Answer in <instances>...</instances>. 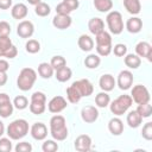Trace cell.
<instances>
[{"label":"cell","mask_w":152,"mask_h":152,"mask_svg":"<svg viewBox=\"0 0 152 152\" xmlns=\"http://www.w3.org/2000/svg\"><path fill=\"white\" fill-rule=\"evenodd\" d=\"M0 57H4V51H2L1 48H0Z\"/></svg>","instance_id":"58"},{"label":"cell","mask_w":152,"mask_h":152,"mask_svg":"<svg viewBox=\"0 0 152 152\" xmlns=\"http://www.w3.org/2000/svg\"><path fill=\"white\" fill-rule=\"evenodd\" d=\"M131 97L137 104L146 103V102H150V100H151V95H150L148 89L142 84H137L132 88Z\"/></svg>","instance_id":"5"},{"label":"cell","mask_w":152,"mask_h":152,"mask_svg":"<svg viewBox=\"0 0 152 152\" xmlns=\"http://www.w3.org/2000/svg\"><path fill=\"white\" fill-rule=\"evenodd\" d=\"M46 109V102L40 101H31L30 102V112L34 115H40Z\"/></svg>","instance_id":"32"},{"label":"cell","mask_w":152,"mask_h":152,"mask_svg":"<svg viewBox=\"0 0 152 152\" xmlns=\"http://www.w3.org/2000/svg\"><path fill=\"white\" fill-rule=\"evenodd\" d=\"M10 69V64L6 59H1L0 58V71L1 72H7V70Z\"/></svg>","instance_id":"52"},{"label":"cell","mask_w":152,"mask_h":152,"mask_svg":"<svg viewBox=\"0 0 152 152\" xmlns=\"http://www.w3.org/2000/svg\"><path fill=\"white\" fill-rule=\"evenodd\" d=\"M17 55H18V50H17V48L12 44V45H11V46L5 51L4 57H6V58H8V59H12V58L17 57Z\"/></svg>","instance_id":"49"},{"label":"cell","mask_w":152,"mask_h":152,"mask_svg":"<svg viewBox=\"0 0 152 152\" xmlns=\"http://www.w3.org/2000/svg\"><path fill=\"white\" fill-rule=\"evenodd\" d=\"M106 21L109 28V32L113 34H120L124 31V19L120 12L118 11H109Z\"/></svg>","instance_id":"4"},{"label":"cell","mask_w":152,"mask_h":152,"mask_svg":"<svg viewBox=\"0 0 152 152\" xmlns=\"http://www.w3.org/2000/svg\"><path fill=\"white\" fill-rule=\"evenodd\" d=\"M34 33V26L30 20H21L17 26V34L20 38H31Z\"/></svg>","instance_id":"7"},{"label":"cell","mask_w":152,"mask_h":152,"mask_svg":"<svg viewBox=\"0 0 152 152\" xmlns=\"http://www.w3.org/2000/svg\"><path fill=\"white\" fill-rule=\"evenodd\" d=\"M96 45H110L112 44V36L107 31H101L100 33L95 34Z\"/></svg>","instance_id":"28"},{"label":"cell","mask_w":152,"mask_h":152,"mask_svg":"<svg viewBox=\"0 0 152 152\" xmlns=\"http://www.w3.org/2000/svg\"><path fill=\"white\" fill-rule=\"evenodd\" d=\"M141 137L145 139V140H152V122H146L144 126H142V129H141Z\"/></svg>","instance_id":"41"},{"label":"cell","mask_w":152,"mask_h":152,"mask_svg":"<svg viewBox=\"0 0 152 152\" xmlns=\"http://www.w3.org/2000/svg\"><path fill=\"white\" fill-rule=\"evenodd\" d=\"M109 102H110V97L107 94V91H101V93L96 94L95 103L99 108H106L107 106H109Z\"/></svg>","instance_id":"31"},{"label":"cell","mask_w":152,"mask_h":152,"mask_svg":"<svg viewBox=\"0 0 152 152\" xmlns=\"http://www.w3.org/2000/svg\"><path fill=\"white\" fill-rule=\"evenodd\" d=\"M72 24V19L70 17V14H56L52 19V25L58 28V30H65L68 27H70Z\"/></svg>","instance_id":"14"},{"label":"cell","mask_w":152,"mask_h":152,"mask_svg":"<svg viewBox=\"0 0 152 152\" xmlns=\"http://www.w3.org/2000/svg\"><path fill=\"white\" fill-rule=\"evenodd\" d=\"M36 80H37V72L32 68L28 66L20 70L19 76L17 78V87L23 91H27L33 87Z\"/></svg>","instance_id":"2"},{"label":"cell","mask_w":152,"mask_h":152,"mask_svg":"<svg viewBox=\"0 0 152 152\" xmlns=\"http://www.w3.org/2000/svg\"><path fill=\"white\" fill-rule=\"evenodd\" d=\"M12 45V40L10 38V36H0V48L2 49L4 51V55H5V51Z\"/></svg>","instance_id":"46"},{"label":"cell","mask_w":152,"mask_h":152,"mask_svg":"<svg viewBox=\"0 0 152 152\" xmlns=\"http://www.w3.org/2000/svg\"><path fill=\"white\" fill-rule=\"evenodd\" d=\"M51 12V8L50 6L46 4V2H39L34 6V13L38 15V17H48Z\"/></svg>","instance_id":"34"},{"label":"cell","mask_w":152,"mask_h":152,"mask_svg":"<svg viewBox=\"0 0 152 152\" xmlns=\"http://www.w3.org/2000/svg\"><path fill=\"white\" fill-rule=\"evenodd\" d=\"M28 122L25 119H17L13 120L6 128V134L11 140H19L23 139L28 133Z\"/></svg>","instance_id":"1"},{"label":"cell","mask_w":152,"mask_h":152,"mask_svg":"<svg viewBox=\"0 0 152 152\" xmlns=\"http://www.w3.org/2000/svg\"><path fill=\"white\" fill-rule=\"evenodd\" d=\"M31 101H40V102H46V95L43 91H34L31 95Z\"/></svg>","instance_id":"50"},{"label":"cell","mask_w":152,"mask_h":152,"mask_svg":"<svg viewBox=\"0 0 152 152\" xmlns=\"http://www.w3.org/2000/svg\"><path fill=\"white\" fill-rule=\"evenodd\" d=\"M128 126L131 128H138L141 122H142V118L141 115L137 112V110H131L128 114H127V119H126Z\"/></svg>","instance_id":"24"},{"label":"cell","mask_w":152,"mask_h":152,"mask_svg":"<svg viewBox=\"0 0 152 152\" xmlns=\"http://www.w3.org/2000/svg\"><path fill=\"white\" fill-rule=\"evenodd\" d=\"M100 64H101V58L99 55H95V53L88 55L84 59V65L88 69H96Z\"/></svg>","instance_id":"29"},{"label":"cell","mask_w":152,"mask_h":152,"mask_svg":"<svg viewBox=\"0 0 152 152\" xmlns=\"http://www.w3.org/2000/svg\"><path fill=\"white\" fill-rule=\"evenodd\" d=\"M66 106H68L66 100L63 96H55L49 101L48 109H49V112H51L53 114H58L62 110H64L66 108Z\"/></svg>","instance_id":"8"},{"label":"cell","mask_w":152,"mask_h":152,"mask_svg":"<svg viewBox=\"0 0 152 152\" xmlns=\"http://www.w3.org/2000/svg\"><path fill=\"white\" fill-rule=\"evenodd\" d=\"M27 106H28V100L24 95H18L14 97V100H13V107L14 108L23 110V109L27 108Z\"/></svg>","instance_id":"36"},{"label":"cell","mask_w":152,"mask_h":152,"mask_svg":"<svg viewBox=\"0 0 152 152\" xmlns=\"http://www.w3.org/2000/svg\"><path fill=\"white\" fill-rule=\"evenodd\" d=\"M88 28L90 31V33L93 34H97L100 33L101 31L104 30V23L101 18H91L89 21H88Z\"/></svg>","instance_id":"20"},{"label":"cell","mask_w":152,"mask_h":152,"mask_svg":"<svg viewBox=\"0 0 152 152\" xmlns=\"http://www.w3.org/2000/svg\"><path fill=\"white\" fill-rule=\"evenodd\" d=\"M112 51L116 57H124L127 53V46L125 44L119 43V44H115L114 48H112Z\"/></svg>","instance_id":"42"},{"label":"cell","mask_w":152,"mask_h":152,"mask_svg":"<svg viewBox=\"0 0 152 152\" xmlns=\"http://www.w3.org/2000/svg\"><path fill=\"white\" fill-rule=\"evenodd\" d=\"M135 55L152 62V46L147 42H139L135 45Z\"/></svg>","instance_id":"13"},{"label":"cell","mask_w":152,"mask_h":152,"mask_svg":"<svg viewBox=\"0 0 152 152\" xmlns=\"http://www.w3.org/2000/svg\"><path fill=\"white\" fill-rule=\"evenodd\" d=\"M124 6H125L126 11L129 14H133V15L139 14L140 11H141L140 0H124Z\"/></svg>","instance_id":"22"},{"label":"cell","mask_w":152,"mask_h":152,"mask_svg":"<svg viewBox=\"0 0 152 152\" xmlns=\"http://www.w3.org/2000/svg\"><path fill=\"white\" fill-rule=\"evenodd\" d=\"M53 68L51 66L50 63H46V62H43L38 65V74L42 78H45V80H49L50 77L53 76Z\"/></svg>","instance_id":"25"},{"label":"cell","mask_w":152,"mask_h":152,"mask_svg":"<svg viewBox=\"0 0 152 152\" xmlns=\"http://www.w3.org/2000/svg\"><path fill=\"white\" fill-rule=\"evenodd\" d=\"M77 44H78V48L84 52H89L94 49V40L88 34H81L77 40Z\"/></svg>","instance_id":"18"},{"label":"cell","mask_w":152,"mask_h":152,"mask_svg":"<svg viewBox=\"0 0 152 152\" xmlns=\"http://www.w3.org/2000/svg\"><path fill=\"white\" fill-rule=\"evenodd\" d=\"M124 57V62L129 69H138L141 64V58L135 53H126Z\"/></svg>","instance_id":"21"},{"label":"cell","mask_w":152,"mask_h":152,"mask_svg":"<svg viewBox=\"0 0 152 152\" xmlns=\"http://www.w3.org/2000/svg\"><path fill=\"white\" fill-rule=\"evenodd\" d=\"M116 84L121 90H128L131 89L133 84V74L129 70H122L118 75Z\"/></svg>","instance_id":"6"},{"label":"cell","mask_w":152,"mask_h":152,"mask_svg":"<svg viewBox=\"0 0 152 152\" xmlns=\"http://www.w3.org/2000/svg\"><path fill=\"white\" fill-rule=\"evenodd\" d=\"M71 76H72V71L66 65H64V66L55 70V77L59 82H66V81H69L71 78Z\"/></svg>","instance_id":"23"},{"label":"cell","mask_w":152,"mask_h":152,"mask_svg":"<svg viewBox=\"0 0 152 152\" xmlns=\"http://www.w3.org/2000/svg\"><path fill=\"white\" fill-rule=\"evenodd\" d=\"M135 110L141 115L142 119H145V118H150V116L152 115V106L150 104V102H146V103H139Z\"/></svg>","instance_id":"35"},{"label":"cell","mask_w":152,"mask_h":152,"mask_svg":"<svg viewBox=\"0 0 152 152\" xmlns=\"http://www.w3.org/2000/svg\"><path fill=\"white\" fill-rule=\"evenodd\" d=\"M72 84L77 88V90L80 91V94H81L82 97L90 96L93 94V91H94L93 83L89 80H87V78H82V80L75 81V82H72Z\"/></svg>","instance_id":"10"},{"label":"cell","mask_w":152,"mask_h":152,"mask_svg":"<svg viewBox=\"0 0 152 152\" xmlns=\"http://www.w3.org/2000/svg\"><path fill=\"white\" fill-rule=\"evenodd\" d=\"M142 28V20L139 17H132L126 21V30L129 33H139Z\"/></svg>","instance_id":"17"},{"label":"cell","mask_w":152,"mask_h":152,"mask_svg":"<svg viewBox=\"0 0 152 152\" xmlns=\"http://www.w3.org/2000/svg\"><path fill=\"white\" fill-rule=\"evenodd\" d=\"M12 7V0H0V10H8Z\"/></svg>","instance_id":"53"},{"label":"cell","mask_w":152,"mask_h":152,"mask_svg":"<svg viewBox=\"0 0 152 152\" xmlns=\"http://www.w3.org/2000/svg\"><path fill=\"white\" fill-rule=\"evenodd\" d=\"M11 25L7 21H0V36H10Z\"/></svg>","instance_id":"48"},{"label":"cell","mask_w":152,"mask_h":152,"mask_svg":"<svg viewBox=\"0 0 152 152\" xmlns=\"http://www.w3.org/2000/svg\"><path fill=\"white\" fill-rule=\"evenodd\" d=\"M13 109H14V107H13L12 102H8V103H5V104L0 106V116L4 118V119L11 116L13 114Z\"/></svg>","instance_id":"39"},{"label":"cell","mask_w":152,"mask_h":152,"mask_svg":"<svg viewBox=\"0 0 152 152\" xmlns=\"http://www.w3.org/2000/svg\"><path fill=\"white\" fill-rule=\"evenodd\" d=\"M63 2L69 7V10L71 12L75 11V10H77L78 6H80V1L78 0H63Z\"/></svg>","instance_id":"51"},{"label":"cell","mask_w":152,"mask_h":152,"mask_svg":"<svg viewBox=\"0 0 152 152\" xmlns=\"http://www.w3.org/2000/svg\"><path fill=\"white\" fill-rule=\"evenodd\" d=\"M81 118L86 124H93L99 118V110L95 106H84L81 110Z\"/></svg>","instance_id":"11"},{"label":"cell","mask_w":152,"mask_h":152,"mask_svg":"<svg viewBox=\"0 0 152 152\" xmlns=\"http://www.w3.org/2000/svg\"><path fill=\"white\" fill-rule=\"evenodd\" d=\"M50 64H51V66L53 68V70H57V69H59V68L66 65V61H65V58H64L63 56H53V57L51 58Z\"/></svg>","instance_id":"40"},{"label":"cell","mask_w":152,"mask_h":152,"mask_svg":"<svg viewBox=\"0 0 152 152\" xmlns=\"http://www.w3.org/2000/svg\"><path fill=\"white\" fill-rule=\"evenodd\" d=\"M7 74L6 72H1L0 71V87H2V86H5L6 84V82H7Z\"/></svg>","instance_id":"55"},{"label":"cell","mask_w":152,"mask_h":152,"mask_svg":"<svg viewBox=\"0 0 152 152\" xmlns=\"http://www.w3.org/2000/svg\"><path fill=\"white\" fill-rule=\"evenodd\" d=\"M74 146L78 152H88L91 150V138L88 134H81L75 139Z\"/></svg>","instance_id":"12"},{"label":"cell","mask_w":152,"mask_h":152,"mask_svg":"<svg viewBox=\"0 0 152 152\" xmlns=\"http://www.w3.org/2000/svg\"><path fill=\"white\" fill-rule=\"evenodd\" d=\"M15 152H31L32 151V145L27 141H21V142H18L14 147Z\"/></svg>","instance_id":"45"},{"label":"cell","mask_w":152,"mask_h":152,"mask_svg":"<svg viewBox=\"0 0 152 152\" xmlns=\"http://www.w3.org/2000/svg\"><path fill=\"white\" fill-rule=\"evenodd\" d=\"M12 148H13V146H12L11 139L0 137V152H11Z\"/></svg>","instance_id":"43"},{"label":"cell","mask_w":152,"mask_h":152,"mask_svg":"<svg viewBox=\"0 0 152 152\" xmlns=\"http://www.w3.org/2000/svg\"><path fill=\"white\" fill-rule=\"evenodd\" d=\"M28 13V10H27V6L23 2H19V4H15L14 6H12L11 8V14L14 19L17 20H20V19H24L26 18Z\"/></svg>","instance_id":"16"},{"label":"cell","mask_w":152,"mask_h":152,"mask_svg":"<svg viewBox=\"0 0 152 152\" xmlns=\"http://www.w3.org/2000/svg\"><path fill=\"white\" fill-rule=\"evenodd\" d=\"M8 102H11L10 96L6 93H0V106H2L5 103H8Z\"/></svg>","instance_id":"54"},{"label":"cell","mask_w":152,"mask_h":152,"mask_svg":"<svg viewBox=\"0 0 152 152\" xmlns=\"http://www.w3.org/2000/svg\"><path fill=\"white\" fill-rule=\"evenodd\" d=\"M30 134L34 140H45L48 137V127L43 122H34L30 128Z\"/></svg>","instance_id":"9"},{"label":"cell","mask_w":152,"mask_h":152,"mask_svg":"<svg viewBox=\"0 0 152 152\" xmlns=\"http://www.w3.org/2000/svg\"><path fill=\"white\" fill-rule=\"evenodd\" d=\"M42 0H27V2L30 4V5H33V6H36L37 4H39Z\"/></svg>","instance_id":"57"},{"label":"cell","mask_w":152,"mask_h":152,"mask_svg":"<svg viewBox=\"0 0 152 152\" xmlns=\"http://www.w3.org/2000/svg\"><path fill=\"white\" fill-rule=\"evenodd\" d=\"M99 86L102 89V91H112L114 87L116 86V81L113 75L110 74H103L99 80Z\"/></svg>","instance_id":"15"},{"label":"cell","mask_w":152,"mask_h":152,"mask_svg":"<svg viewBox=\"0 0 152 152\" xmlns=\"http://www.w3.org/2000/svg\"><path fill=\"white\" fill-rule=\"evenodd\" d=\"M50 134L52 137L53 140L56 141H63L66 139L68 137V127H63V128H59V129H50Z\"/></svg>","instance_id":"33"},{"label":"cell","mask_w":152,"mask_h":152,"mask_svg":"<svg viewBox=\"0 0 152 152\" xmlns=\"http://www.w3.org/2000/svg\"><path fill=\"white\" fill-rule=\"evenodd\" d=\"M42 150H43V152H56L58 150V144L53 139L45 140L42 145Z\"/></svg>","instance_id":"38"},{"label":"cell","mask_w":152,"mask_h":152,"mask_svg":"<svg viewBox=\"0 0 152 152\" xmlns=\"http://www.w3.org/2000/svg\"><path fill=\"white\" fill-rule=\"evenodd\" d=\"M66 97H68V101L70 103H77L82 99L80 91L77 90V88L74 84H71V86H69L66 88Z\"/></svg>","instance_id":"26"},{"label":"cell","mask_w":152,"mask_h":152,"mask_svg":"<svg viewBox=\"0 0 152 152\" xmlns=\"http://www.w3.org/2000/svg\"><path fill=\"white\" fill-rule=\"evenodd\" d=\"M112 48L113 45H96V52L99 56H102V57H107L110 55L112 52Z\"/></svg>","instance_id":"44"},{"label":"cell","mask_w":152,"mask_h":152,"mask_svg":"<svg viewBox=\"0 0 152 152\" xmlns=\"http://www.w3.org/2000/svg\"><path fill=\"white\" fill-rule=\"evenodd\" d=\"M108 129L113 135H121L124 132V122L119 118H113L108 122Z\"/></svg>","instance_id":"19"},{"label":"cell","mask_w":152,"mask_h":152,"mask_svg":"<svg viewBox=\"0 0 152 152\" xmlns=\"http://www.w3.org/2000/svg\"><path fill=\"white\" fill-rule=\"evenodd\" d=\"M132 103H133V100H132L131 95L124 94V95H120L119 97H116L114 101L109 102V108H110V112L114 115L120 116L129 109Z\"/></svg>","instance_id":"3"},{"label":"cell","mask_w":152,"mask_h":152,"mask_svg":"<svg viewBox=\"0 0 152 152\" xmlns=\"http://www.w3.org/2000/svg\"><path fill=\"white\" fill-rule=\"evenodd\" d=\"M65 126H66L65 118L59 114H56L50 119V129H59Z\"/></svg>","instance_id":"30"},{"label":"cell","mask_w":152,"mask_h":152,"mask_svg":"<svg viewBox=\"0 0 152 152\" xmlns=\"http://www.w3.org/2000/svg\"><path fill=\"white\" fill-rule=\"evenodd\" d=\"M94 7L101 13H107L113 8V1L112 0H94Z\"/></svg>","instance_id":"27"},{"label":"cell","mask_w":152,"mask_h":152,"mask_svg":"<svg viewBox=\"0 0 152 152\" xmlns=\"http://www.w3.org/2000/svg\"><path fill=\"white\" fill-rule=\"evenodd\" d=\"M25 49L28 53H37L40 50V44L36 39H28L25 44Z\"/></svg>","instance_id":"37"},{"label":"cell","mask_w":152,"mask_h":152,"mask_svg":"<svg viewBox=\"0 0 152 152\" xmlns=\"http://www.w3.org/2000/svg\"><path fill=\"white\" fill-rule=\"evenodd\" d=\"M70 13H71V11L69 10V7L63 1L59 2L56 6V14H64V15H66V14H70Z\"/></svg>","instance_id":"47"},{"label":"cell","mask_w":152,"mask_h":152,"mask_svg":"<svg viewBox=\"0 0 152 152\" xmlns=\"http://www.w3.org/2000/svg\"><path fill=\"white\" fill-rule=\"evenodd\" d=\"M4 133H5V125H4V122L0 120V137H2Z\"/></svg>","instance_id":"56"}]
</instances>
